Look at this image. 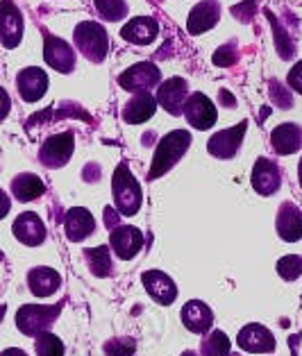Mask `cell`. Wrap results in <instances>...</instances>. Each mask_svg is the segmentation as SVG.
Segmentation results:
<instances>
[{
	"instance_id": "cell-24",
	"label": "cell",
	"mask_w": 302,
	"mask_h": 356,
	"mask_svg": "<svg viewBox=\"0 0 302 356\" xmlns=\"http://www.w3.org/2000/svg\"><path fill=\"white\" fill-rule=\"evenodd\" d=\"M271 145L278 154H293L302 147V127L296 123H282L271 132Z\"/></svg>"
},
{
	"instance_id": "cell-20",
	"label": "cell",
	"mask_w": 302,
	"mask_h": 356,
	"mask_svg": "<svg viewBox=\"0 0 302 356\" xmlns=\"http://www.w3.org/2000/svg\"><path fill=\"white\" fill-rule=\"evenodd\" d=\"M159 32V23L150 19V16H136V19L127 21L123 28H120V37L127 43H134V46H148L154 41Z\"/></svg>"
},
{
	"instance_id": "cell-25",
	"label": "cell",
	"mask_w": 302,
	"mask_h": 356,
	"mask_svg": "<svg viewBox=\"0 0 302 356\" xmlns=\"http://www.w3.org/2000/svg\"><path fill=\"white\" fill-rule=\"evenodd\" d=\"M28 286L37 298H48V295H53L62 286V277L53 268H32L28 275Z\"/></svg>"
},
{
	"instance_id": "cell-4",
	"label": "cell",
	"mask_w": 302,
	"mask_h": 356,
	"mask_svg": "<svg viewBox=\"0 0 302 356\" xmlns=\"http://www.w3.org/2000/svg\"><path fill=\"white\" fill-rule=\"evenodd\" d=\"M159 82H161V73L157 64L152 62H139L129 66L118 77L120 89H125L129 93H148L154 86H159Z\"/></svg>"
},
{
	"instance_id": "cell-6",
	"label": "cell",
	"mask_w": 302,
	"mask_h": 356,
	"mask_svg": "<svg viewBox=\"0 0 302 356\" xmlns=\"http://www.w3.org/2000/svg\"><path fill=\"white\" fill-rule=\"evenodd\" d=\"M75 150V136L73 132H59L46 138V143L39 150V161L48 168H62L64 163L71 161Z\"/></svg>"
},
{
	"instance_id": "cell-8",
	"label": "cell",
	"mask_w": 302,
	"mask_h": 356,
	"mask_svg": "<svg viewBox=\"0 0 302 356\" xmlns=\"http://www.w3.org/2000/svg\"><path fill=\"white\" fill-rule=\"evenodd\" d=\"M23 14L14 0H0V43L5 48H16L23 39Z\"/></svg>"
},
{
	"instance_id": "cell-38",
	"label": "cell",
	"mask_w": 302,
	"mask_h": 356,
	"mask_svg": "<svg viewBox=\"0 0 302 356\" xmlns=\"http://www.w3.org/2000/svg\"><path fill=\"white\" fill-rule=\"evenodd\" d=\"M98 175H100V168L96 166V163H91V166H86V168H84V172H82V177H84L86 181H96V179H98Z\"/></svg>"
},
{
	"instance_id": "cell-40",
	"label": "cell",
	"mask_w": 302,
	"mask_h": 356,
	"mask_svg": "<svg viewBox=\"0 0 302 356\" xmlns=\"http://www.w3.org/2000/svg\"><path fill=\"white\" fill-rule=\"evenodd\" d=\"M0 356H28L23 350H19V347H10V350H5Z\"/></svg>"
},
{
	"instance_id": "cell-34",
	"label": "cell",
	"mask_w": 302,
	"mask_h": 356,
	"mask_svg": "<svg viewBox=\"0 0 302 356\" xmlns=\"http://www.w3.org/2000/svg\"><path fill=\"white\" fill-rule=\"evenodd\" d=\"M271 100L275 102L278 107H282V109H291L293 107V98H291V93H289V89L284 84H280V82H271Z\"/></svg>"
},
{
	"instance_id": "cell-9",
	"label": "cell",
	"mask_w": 302,
	"mask_h": 356,
	"mask_svg": "<svg viewBox=\"0 0 302 356\" xmlns=\"http://www.w3.org/2000/svg\"><path fill=\"white\" fill-rule=\"evenodd\" d=\"M246 129H248L246 120H241L235 127L221 129V132H216L209 141H207V150H209V154L216 159H232L239 152L241 143H244Z\"/></svg>"
},
{
	"instance_id": "cell-30",
	"label": "cell",
	"mask_w": 302,
	"mask_h": 356,
	"mask_svg": "<svg viewBox=\"0 0 302 356\" xmlns=\"http://www.w3.org/2000/svg\"><path fill=\"white\" fill-rule=\"evenodd\" d=\"M34 350H37V356H64V343L55 334L43 332L37 336Z\"/></svg>"
},
{
	"instance_id": "cell-3",
	"label": "cell",
	"mask_w": 302,
	"mask_h": 356,
	"mask_svg": "<svg viewBox=\"0 0 302 356\" xmlns=\"http://www.w3.org/2000/svg\"><path fill=\"white\" fill-rule=\"evenodd\" d=\"M73 41L77 50L89 59L93 64L105 62V57L109 53V37L105 28L96 21H84L75 28L73 32Z\"/></svg>"
},
{
	"instance_id": "cell-22",
	"label": "cell",
	"mask_w": 302,
	"mask_h": 356,
	"mask_svg": "<svg viewBox=\"0 0 302 356\" xmlns=\"http://www.w3.org/2000/svg\"><path fill=\"white\" fill-rule=\"evenodd\" d=\"M182 323L189 332L193 334H207L214 325V314L200 300H191L182 307Z\"/></svg>"
},
{
	"instance_id": "cell-10",
	"label": "cell",
	"mask_w": 302,
	"mask_h": 356,
	"mask_svg": "<svg viewBox=\"0 0 302 356\" xmlns=\"http://www.w3.org/2000/svg\"><path fill=\"white\" fill-rule=\"evenodd\" d=\"M189 98V84L184 77H170V80L161 82L157 86V105L164 107L170 116H180L184 109V102Z\"/></svg>"
},
{
	"instance_id": "cell-19",
	"label": "cell",
	"mask_w": 302,
	"mask_h": 356,
	"mask_svg": "<svg viewBox=\"0 0 302 356\" xmlns=\"http://www.w3.org/2000/svg\"><path fill=\"white\" fill-rule=\"evenodd\" d=\"M275 229H278L282 241H287V243L300 241L302 238V211L293 202H284L278 209Z\"/></svg>"
},
{
	"instance_id": "cell-23",
	"label": "cell",
	"mask_w": 302,
	"mask_h": 356,
	"mask_svg": "<svg viewBox=\"0 0 302 356\" xmlns=\"http://www.w3.org/2000/svg\"><path fill=\"white\" fill-rule=\"evenodd\" d=\"M157 111V100L150 93H134L123 107V120L129 125H139L150 120L152 114Z\"/></svg>"
},
{
	"instance_id": "cell-41",
	"label": "cell",
	"mask_w": 302,
	"mask_h": 356,
	"mask_svg": "<svg viewBox=\"0 0 302 356\" xmlns=\"http://www.w3.org/2000/svg\"><path fill=\"white\" fill-rule=\"evenodd\" d=\"M298 179H300V186H302V159L298 163Z\"/></svg>"
},
{
	"instance_id": "cell-18",
	"label": "cell",
	"mask_w": 302,
	"mask_h": 356,
	"mask_svg": "<svg viewBox=\"0 0 302 356\" xmlns=\"http://www.w3.org/2000/svg\"><path fill=\"white\" fill-rule=\"evenodd\" d=\"M64 232H66L68 241L80 243L96 232V220H93L89 209H84V207H73V209H68L66 218H64Z\"/></svg>"
},
{
	"instance_id": "cell-31",
	"label": "cell",
	"mask_w": 302,
	"mask_h": 356,
	"mask_svg": "<svg viewBox=\"0 0 302 356\" xmlns=\"http://www.w3.org/2000/svg\"><path fill=\"white\" fill-rule=\"evenodd\" d=\"M278 275L287 282L298 280V277L302 275V257H298V254L282 257L278 261Z\"/></svg>"
},
{
	"instance_id": "cell-17",
	"label": "cell",
	"mask_w": 302,
	"mask_h": 356,
	"mask_svg": "<svg viewBox=\"0 0 302 356\" xmlns=\"http://www.w3.org/2000/svg\"><path fill=\"white\" fill-rule=\"evenodd\" d=\"M12 232L23 245H30V248L41 245V243L46 241V225H43V220L34 211L21 213L19 218L14 220Z\"/></svg>"
},
{
	"instance_id": "cell-16",
	"label": "cell",
	"mask_w": 302,
	"mask_h": 356,
	"mask_svg": "<svg viewBox=\"0 0 302 356\" xmlns=\"http://www.w3.org/2000/svg\"><path fill=\"white\" fill-rule=\"evenodd\" d=\"M237 343L244 352L253 354H266L275 350V338L264 325H246L237 336Z\"/></svg>"
},
{
	"instance_id": "cell-12",
	"label": "cell",
	"mask_w": 302,
	"mask_h": 356,
	"mask_svg": "<svg viewBox=\"0 0 302 356\" xmlns=\"http://www.w3.org/2000/svg\"><path fill=\"white\" fill-rule=\"evenodd\" d=\"M250 181H253V188L259 195H275L282 186V170L275 161L259 157L253 168Z\"/></svg>"
},
{
	"instance_id": "cell-32",
	"label": "cell",
	"mask_w": 302,
	"mask_h": 356,
	"mask_svg": "<svg viewBox=\"0 0 302 356\" xmlns=\"http://www.w3.org/2000/svg\"><path fill=\"white\" fill-rule=\"evenodd\" d=\"M136 350V343L132 338H114L105 345V354L107 356H132Z\"/></svg>"
},
{
	"instance_id": "cell-15",
	"label": "cell",
	"mask_w": 302,
	"mask_h": 356,
	"mask_svg": "<svg viewBox=\"0 0 302 356\" xmlns=\"http://www.w3.org/2000/svg\"><path fill=\"white\" fill-rule=\"evenodd\" d=\"M141 282L145 286V291H148L150 298L161 304V307H168V304L175 302L177 298V286L175 282L170 280L166 273L161 270H148L141 275Z\"/></svg>"
},
{
	"instance_id": "cell-1",
	"label": "cell",
	"mask_w": 302,
	"mask_h": 356,
	"mask_svg": "<svg viewBox=\"0 0 302 356\" xmlns=\"http://www.w3.org/2000/svg\"><path fill=\"white\" fill-rule=\"evenodd\" d=\"M189 145H191V134H189L186 129H175V132H168L157 143V147H154V157H152V163H150L148 179H157L161 175H166V172L184 157Z\"/></svg>"
},
{
	"instance_id": "cell-37",
	"label": "cell",
	"mask_w": 302,
	"mask_h": 356,
	"mask_svg": "<svg viewBox=\"0 0 302 356\" xmlns=\"http://www.w3.org/2000/svg\"><path fill=\"white\" fill-rule=\"evenodd\" d=\"M10 207H12L10 197H7V193H5V191L0 188V218H5V216L10 213Z\"/></svg>"
},
{
	"instance_id": "cell-11",
	"label": "cell",
	"mask_w": 302,
	"mask_h": 356,
	"mask_svg": "<svg viewBox=\"0 0 302 356\" xmlns=\"http://www.w3.org/2000/svg\"><path fill=\"white\" fill-rule=\"evenodd\" d=\"M109 245L118 259L127 261V259H134L139 254V250L143 248V234L132 225H116L109 234Z\"/></svg>"
},
{
	"instance_id": "cell-33",
	"label": "cell",
	"mask_w": 302,
	"mask_h": 356,
	"mask_svg": "<svg viewBox=\"0 0 302 356\" xmlns=\"http://www.w3.org/2000/svg\"><path fill=\"white\" fill-rule=\"evenodd\" d=\"M214 64L216 66H232L239 59V53H237V43H225V46H221L218 50L214 53Z\"/></svg>"
},
{
	"instance_id": "cell-42",
	"label": "cell",
	"mask_w": 302,
	"mask_h": 356,
	"mask_svg": "<svg viewBox=\"0 0 302 356\" xmlns=\"http://www.w3.org/2000/svg\"><path fill=\"white\" fill-rule=\"evenodd\" d=\"M182 356H196V354H191V352H186V354H182Z\"/></svg>"
},
{
	"instance_id": "cell-14",
	"label": "cell",
	"mask_w": 302,
	"mask_h": 356,
	"mask_svg": "<svg viewBox=\"0 0 302 356\" xmlns=\"http://www.w3.org/2000/svg\"><path fill=\"white\" fill-rule=\"evenodd\" d=\"M16 89H19L21 98L25 102H37L43 98V93L48 91V75L43 68L30 66L16 75Z\"/></svg>"
},
{
	"instance_id": "cell-29",
	"label": "cell",
	"mask_w": 302,
	"mask_h": 356,
	"mask_svg": "<svg viewBox=\"0 0 302 356\" xmlns=\"http://www.w3.org/2000/svg\"><path fill=\"white\" fill-rule=\"evenodd\" d=\"M96 3V10L105 21L116 23L127 16V3L125 0H93Z\"/></svg>"
},
{
	"instance_id": "cell-13",
	"label": "cell",
	"mask_w": 302,
	"mask_h": 356,
	"mask_svg": "<svg viewBox=\"0 0 302 356\" xmlns=\"http://www.w3.org/2000/svg\"><path fill=\"white\" fill-rule=\"evenodd\" d=\"M43 59H46L50 68H55L59 73H71L75 68L73 48L64 39L53 37V34H46V41H43Z\"/></svg>"
},
{
	"instance_id": "cell-27",
	"label": "cell",
	"mask_w": 302,
	"mask_h": 356,
	"mask_svg": "<svg viewBox=\"0 0 302 356\" xmlns=\"http://www.w3.org/2000/svg\"><path fill=\"white\" fill-rule=\"evenodd\" d=\"M86 264H89L91 273L96 277H107L111 273V257H109V248L98 245L91 250H84Z\"/></svg>"
},
{
	"instance_id": "cell-5",
	"label": "cell",
	"mask_w": 302,
	"mask_h": 356,
	"mask_svg": "<svg viewBox=\"0 0 302 356\" xmlns=\"http://www.w3.org/2000/svg\"><path fill=\"white\" fill-rule=\"evenodd\" d=\"M59 316V307H39V304H28L21 307L16 314V325L25 336H39L48 332V327L55 323Z\"/></svg>"
},
{
	"instance_id": "cell-36",
	"label": "cell",
	"mask_w": 302,
	"mask_h": 356,
	"mask_svg": "<svg viewBox=\"0 0 302 356\" xmlns=\"http://www.w3.org/2000/svg\"><path fill=\"white\" fill-rule=\"evenodd\" d=\"M12 109V100H10V93H7L3 86H0V120H3Z\"/></svg>"
},
{
	"instance_id": "cell-2",
	"label": "cell",
	"mask_w": 302,
	"mask_h": 356,
	"mask_svg": "<svg viewBox=\"0 0 302 356\" xmlns=\"http://www.w3.org/2000/svg\"><path fill=\"white\" fill-rule=\"evenodd\" d=\"M111 195H114V207L118 216H134L141 209V202H143L141 186L125 163H120L114 170V177H111Z\"/></svg>"
},
{
	"instance_id": "cell-28",
	"label": "cell",
	"mask_w": 302,
	"mask_h": 356,
	"mask_svg": "<svg viewBox=\"0 0 302 356\" xmlns=\"http://www.w3.org/2000/svg\"><path fill=\"white\" fill-rule=\"evenodd\" d=\"M232 343L225 332H212L202 343V356H230Z\"/></svg>"
},
{
	"instance_id": "cell-39",
	"label": "cell",
	"mask_w": 302,
	"mask_h": 356,
	"mask_svg": "<svg viewBox=\"0 0 302 356\" xmlns=\"http://www.w3.org/2000/svg\"><path fill=\"white\" fill-rule=\"evenodd\" d=\"M221 100H223V105H225V107H235V105H237L235 95H232V93H228L225 89L221 91Z\"/></svg>"
},
{
	"instance_id": "cell-21",
	"label": "cell",
	"mask_w": 302,
	"mask_h": 356,
	"mask_svg": "<svg viewBox=\"0 0 302 356\" xmlns=\"http://www.w3.org/2000/svg\"><path fill=\"white\" fill-rule=\"evenodd\" d=\"M218 19H221V5L216 0H202L189 14L186 30L189 34H202L207 30H212L218 23Z\"/></svg>"
},
{
	"instance_id": "cell-26",
	"label": "cell",
	"mask_w": 302,
	"mask_h": 356,
	"mask_svg": "<svg viewBox=\"0 0 302 356\" xmlns=\"http://www.w3.org/2000/svg\"><path fill=\"white\" fill-rule=\"evenodd\" d=\"M12 193L19 202H30V200H37L46 193V186H43L41 177L32 175V172H23V175H16L12 179Z\"/></svg>"
},
{
	"instance_id": "cell-7",
	"label": "cell",
	"mask_w": 302,
	"mask_h": 356,
	"mask_svg": "<svg viewBox=\"0 0 302 356\" xmlns=\"http://www.w3.org/2000/svg\"><path fill=\"white\" fill-rule=\"evenodd\" d=\"M182 114L186 118V123L191 125L193 129H200V132L214 127L216 120H218V114H216V105L200 91H196V93L189 95L186 102H184Z\"/></svg>"
},
{
	"instance_id": "cell-35",
	"label": "cell",
	"mask_w": 302,
	"mask_h": 356,
	"mask_svg": "<svg viewBox=\"0 0 302 356\" xmlns=\"http://www.w3.org/2000/svg\"><path fill=\"white\" fill-rule=\"evenodd\" d=\"M287 84L291 86L293 91H298V93L302 95V62H298V64L289 71V75H287Z\"/></svg>"
}]
</instances>
